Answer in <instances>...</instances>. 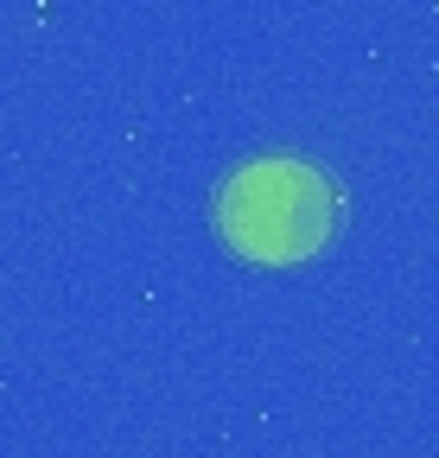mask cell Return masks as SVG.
<instances>
[{
	"instance_id": "6da1fadb",
	"label": "cell",
	"mask_w": 439,
	"mask_h": 458,
	"mask_svg": "<svg viewBox=\"0 0 439 458\" xmlns=\"http://www.w3.org/2000/svg\"><path fill=\"white\" fill-rule=\"evenodd\" d=\"M338 179L306 153H261L242 159L224 185H216L210 223L230 255L261 261V267H293L312 261L338 229Z\"/></svg>"
}]
</instances>
